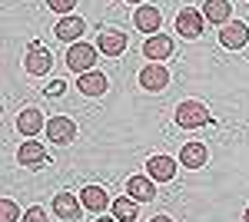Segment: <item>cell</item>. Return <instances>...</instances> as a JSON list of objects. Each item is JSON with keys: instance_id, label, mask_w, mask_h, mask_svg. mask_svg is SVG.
I'll list each match as a JSON object with an SVG mask.
<instances>
[{"instance_id": "cell-16", "label": "cell", "mask_w": 249, "mask_h": 222, "mask_svg": "<svg viewBox=\"0 0 249 222\" xmlns=\"http://www.w3.org/2000/svg\"><path fill=\"white\" fill-rule=\"evenodd\" d=\"M146 176L156 179V183H170L173 176H176V163H173L170 156H153L146 163Z\"/></svg>"}, {"instance_id": "cell-1", "label": "cell", "mask_w": 249, "mask_h": 222, "mask_svg": "<svg viewBox=\"0 0 249 222\" xmlns=\"http://www.w3.org/2000/svg\"><path fill=\"white\" fill-rule=\"evenodd\" d=\"M173 120H176V126H183V130H196V126H206L213 116H210V110H206V103L186 100V103H179V106H176Z\"/></svg>"}, {"instance_id": "cell-24", "label": "cell", "mask_w": 249, "mask_h": 222, "mask_svg": "<svg viewBox=\"0 0 249 222\" xmlns=\"http://www.w3.org/2000/svg\"><path fill=\"white\" fill-rule=\"evenodd\" d=\"M23 222H47V212H43L40 205H30V209L23 212Z\"/></svg>"}, {"instance_id": "cell-4", "label": "cell", "mask_w": 249, "mask_h": 222, "mask_svg": "<svg viewBox=\"0 0 249 222\" xmlns=\"http://www.w3.org/2000/svg\"><path fill=\"white\" fill-rule=\"evenodd\" d=\"M73 136H77V123L70 116H50L47 120V139L50 143L67 146V143H73Z\"/></svg>"}, {"instance_id": "cell-11", "label": "cell", "mask_w": 249, "mask_h": 222, "mask_svg": "<svg viewBox=\"0 0 249 222\" xmlns=\"http://www.w3.org/2000/svg\"><path fill=\"white\" fill-rule=\"evenodd\" d=\"M17 163H20V166H43V163H47V146H43L40 139H27V143H20Z\"/></svg>"}, {"instance_id": "cell-6", "label": "cell", "mask_w": 249, "mask_h": 222, "mask_svg": "<svg viewBox=\"0 0 249 222\" xmlns=\"http://www.w3.org/2000/svg\"><path fill=\"white\" fill-rule=\"evenodd\" d=\"M23 67H27V73H34V76H47L50 67H53V56H50V50H43L40 43H34L27 50V56H23Z\"/></svg>"}, {"instance_id": "cell-22", "label": "cell", "mask_w": 249, "mask_h": 222, "mask_svg": "<svg viewBox=\"0 0 249 222\" xmlns=\"http://www.w3.org/2000/svg\"><path fill=\"white\" fill-rule=\"evenodd\" d=\"M0 222H23L20 219V205L14 199H0Z\"/></svg>"}, {"instance_id": "cell-15", "label": "cell", "mask_w": 249, "mask_h": 222, "mask_svg": "<svg viewBox=\"0 0 249 222\" xmlns=\"http://www.w3.org/2000/svg\"><path fill=\"white\" fill-rule=\"evenodd\" d=\"M203 17H206V23H219V27H226V23L232 20V3H230V0H206Z\"/></svg>"}, {"instance_id": "cell-5", "label": "cell", "mask_w": 249, "mask_h": 222, "mask_svg": "<svg viewBox=\"0 0 249 222\" xmlns=\"http://www.w3.org/2000/svg\"><path fill=\"white\" fill-rule=\"evenodd\" d=\"M140 86L150 93H160L170 86V70L163 67V63H146L143 70H140Z\"/></svg>"}, {"instance_id": "cell-8", "label": "cell", "mask_w": 249, "mask_h": 222, "mask_svg": "<svg viewBox=\"0 0 249 222\" xmlns=\"http://www.w3.org/2000/svg\"><path fill=\"white\" fill-rule=\"evenodd\" d=\"M80 212H83V203H80L73 192H57L53 196V216L57 219H80Z\"/></svg>"}, {"instance_id": "cell-17", "label": "cell", "mask_w": 249, "mask_h": 222, "mask_svg": "<svg viewBox=\"0 0 249 222\" xmlns=\"http://www.w3.org/2000/svg\"><path fill=\"white\" fill-rule=\"evenodd\" d=\"M133 23L140 27V30H143V34H150V37H153V34H160L163 14H160L156 7H140V10L133 14Z\"/></svg>"}, {"instance_id": "cell-19", "label": "cell", "mask_w": 249, "mask_h": 222, "mask_svg": "<svg viewBox=\"0 0 249 222\" xmlns=\"http://www.w3.org/2000/svg\"><path fill=\"white\" fill-rule=\"evenodd\" d=\"M123 50H126V34H123V30H103V34H100V53L120 56Z\"/></svg>"}, {"instance_id": "cell-20", "label": "cell", "mask_w": 249, "mask_h": 222, "mask_svg": "<svg viewBox=\"0 0 249 222\" xmlns=\"http://www.w3.org/2000/svg\"><path fill=\"white\" fill-rule=\"evenodd\" d=\"M77 86H80V93H87V96H103L110 83H107V76H103V73L90 70V73H80Z\"/></svg>"}, {"instance_id": "cell-18", "label": "cell", "mask_w": 249, "mask_h": 222, "mask_svg": "<svg viewBox=\"0 0 249 222\" xmlns=\"http://www.w3.org/2000/svg\"><path fill=\"white\" fill-rule=\"evenodd\" d=\"M17 130H20V136H37V133L43 130V113H40L37 106H27V110L17 116Z\"/></svg>"}, {"instance_id": "cell-9", "label": "cell", "mask_w": 249, "mask_h": 222, "mask_svg": "<svg viewBox=\"0 0 249 222\" xmlns=\"http://www.w3.org/2000/svg\"><path fill=\"white\" fill-rule=\"evenodd\" d=\"M80 203H83V209H90V212H96V216H103V209H110L113 199L107 196V189H100V186H87V189H80Z\"/></svg>"}, {"instance_id": "cell-13", "label": "cell", "mask_w": 249, "mask_h": 222, "mask_svg": "<svg viewBox=\"0 0 249 222\" xmlns=\"http://www.w3.org/2000/svg\"><path fill=\"white\" fill-rule=\"evenodd\" d=\"M206 159H210L206 143H186V146L179 149V166H186V169H203Z\"/></svg>"}, {"instance_id": "cell-21", "label": "cell", "mask_w": 249, "mask_h": 222, "mask_svg": "<svg viewBox=\"0 0 249 222\" xmlns=\"http://www.w3.org/2000/svg\"><path fill=\"white\" fill-rule=\"evenodd\" d=\"M113 219L116 222H133L136 219V199L133 196H120V199H113Z\"/></svg>"}, {"instance_id": "cell-3", "label": "cell", "mask_w": 249, "mask_h": 222, "mask_svg": "<svg viewBox=\"0 0 249 222\" xmlns=\"http://www.w3.org/2000/svg\"><path fill=\"white\" fill-rule=\"evenodd\" d=\"M203 10H196V7H183L179 14H176V34L183 40H196L203 34Z\"/></svg>"}, {"instance_id": "cell-23", "label": "cell", "mask_w": 249, "mask_h": 222, "mask_svg": "<svg viewBox=\"0 0 249 222\" xmlns=\"http://www.w3.org/2000/svg\"><path fill=\"white\" fill-rule=\"evenodd\" d=\"M47 7H50L53 14H60V17H70L73 7H77V0H47Z\"/></svg>"}, {"instance_id": "cell-14", "label": "cell", "mask_w": 249, "mask_h": 222, "mask_svg": "<svg viewBox=\"0 0 249 222\" xmlns=\"http://www.w3.org/2000/svg\"><path fill=\"white\" fill-rule=\"evenodd\" d=\"M170 53H173V40L166 34H153V37H146V43H143V56L146 60H166Z\"/></svg>"}, {"instance_id": "cell-12", "label": "cell", "mask_w": 249, "mask_h": 222, "mask_svg": "<svg viewBox=\"0 0 249 222\" xmlns=\"http://www.w3.org/2000/svg\"><path fill=\"white\" fill-rule=\"evenodd\" d=\"M126 196H133L136 203H150L156 196V179H150V176H130L126 179Z\"/></svg>"}, {"instance_id": "cell-25", "label": "cell", "mask_w": 249, "mask_h": 222, "mask_svg": "<svg viewBox=\"0 0 249 222\" xmlns=\"http://www.w3.org/2000/svg\"><path fill=\"white\" fill-rule=\"evenodd\" d=\"M63 90H67V83H63V80H53V83H50V86H47L43 93H47V96H60Z\"/></svg>"}, {"instance_id": "cell-7", "label": "cell", "mask_w": 249, "mask_h": 222, "mask_svg": "<svg viewBox=\"0 0 249 222\" xmlns=\"http://www.w3.org/2000/svg\"><path fill=\"white\" fill-rule=\"evenodd\" d=\"M219 43H223L226 50H243L249 43V27L239 23V20H230V23L219 30Z\"/></svg>"}, {"instance_id": "cell-28", "label": "cell", "mask_w": 249, "mask_h": 222, "mask_svg": "<svg viewBox=\"0 0 249 222\" xmlns=\"http://www.w3.org/2000/svg\"><path fill=\"white\" fill-rule=\"evenodd\" d=\"M130 3H143V0H130Z\"/></svg>"}, {"instance_id": "cell-10", "label": "cell", "mask_w": 249, "mask_h": 222, "mask_svg": "<svg viewBox=\"0 0 249 222\" xmlns=\"http://www.w3.org/2000/svg\"><path fill=\"white\" fill-rule=\"evenodd\" d=\"M83 30H87V23H83L80 17H73V14H70V17H60V20H57V27H53V37L63 40V43H77V40L83 37Z\"/></svg>"}, {"instance_id": "cell-27", "label": "cell", "mask_w": 249, "mask_h": 222, "mask_svg": "<svg viewBox=\"0 0 249 222\" xmlns=\"http://www.w3.org/2000/svg\"><path fill=\"white\" fill-rule=\"evenodd\" d=\"M96 222H116V219H103V216H100V219H96Z\"/></svg>"}, {"instance_id": "cell-29", "label": "cell", "mask_w": 249, "mask_h": 222, "mask_svg": "<svg viewBox=\"0 0 249 222\" xmlns=\"http://www.w3.org/2000/svg\"><path fill=\"white\" fill-rule=\"evenodd\" d=\"M246 222H249V209H246Z\"/></svg>"}, {"instance_id": "cell-26", "label": "cell", "mask_w": 249, "mask_h": 222, "mask_svg": "<svg viewBox=\"0 0 249 222\" xmlns=\"http://www.w3.org/2000/svg\"><path fill=\"white\" fill-rule=\"evenodd\" d=\"M150 222H173V219H170V216H153Z\"/></svg>"}, {"instance_id": "cell-2", "label": "cell", "mask_w": 249, "mask_h": 222, "mask_svg": "<svg viewBox=\"0 0 249 222\" xmlns=\"http://www.w3.org/2000/svg\"><path fill=\"white\" fill-rule=\"evenodd\" d=\"M67 67H70L73 73H90L96 67V47L93 43H83V40L70 43V47H67Z\"/></svg>"}]
</instances>
